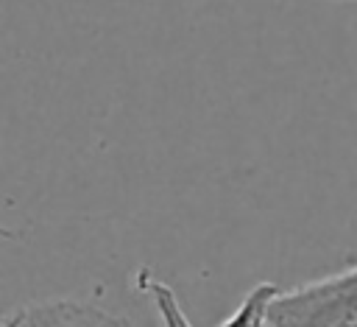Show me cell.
I'll list each match as a JSON object with an SVG mask.
<instances>
[{
	"label": "cell",
	"mask_w": 357,
	"mask_h": 327,
	"mask_svg": "<svg viewBox=\"0 0 357 327\" xmlns=\"http://www.w3.org/2000/svg\"><path fill=\"white\" fill-rule=\"evenodd\" d=\"M268 327H357V263L279 291Z\"/></svg>",
	"instance_id": "cell-1"
},
{
	"label": "cell",
	"mask_w": 357,
	"mask_h": 327,
	"mask_svg": "<svg viewBox=\"0 0 357 327\" xmlns=\"http://www.w3.org/2000/svg\"><path fill=\"white\" fill-rule=\"evenodd\" d=\"M3 327H134V321L81 299H42L11 310Z\"/></svg>",
	"instance_id": "cell-2"
},
{
	"label": "cell",
	"mask_w": 357,
	"mask_h": 327,
	"mask_svg": "<svg viewBox=\"0 0 357 327\" xmlns=\"http://www.w3.org/2000/svg\"><path fill=\"white\" fill-rule=\"evenodd\" d=\"M134 285H137V291H142L145 296H151V302H153V307H156V313L162 319V327H192L190 319H187V313H184V307L178 305L176 291L167 282L156 279L148 268H139L137 271Z\"/></svg>",
	"instance_id": "cell-3"
},
{
	"label": "cell",
	"mask_w": 357,
	"mask_h": 327,
	"mask_svg": "<svg viewBox=\"0 0 357 327\" xmlns=\"http://www.w3.org/2000/svg\"><path fill=\"white\" fill-rule=\"evenodd\" d=\"M276 296H279V288L273 282L254 285L245 293V299L237 305V310L218 327H268V313H271V305Z\"/></svg>",
	"instance_id": "cell-4"
},
{
	"label": "cell",
	"mask_w": 357,
	"mask_h": 327,
	"mask_svg": "<svg viewBox=\"0 0 357 327\" xmlns=\"http://www.w3.org/2000/svg\"><path fill=\"white\" fill-rule=\"evenodd\" d=\"M329 3H351V6H357V0H329Z\"/></svg>",
	"instance_id": "cell-5"
}]
</instances>
